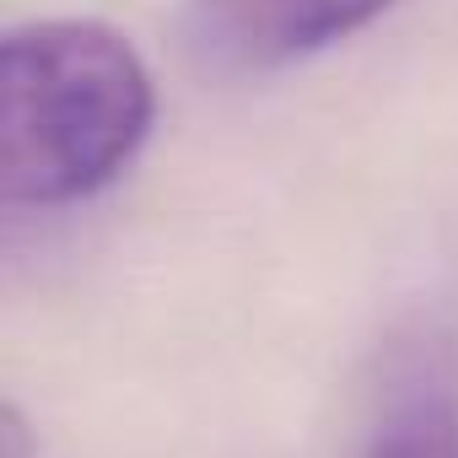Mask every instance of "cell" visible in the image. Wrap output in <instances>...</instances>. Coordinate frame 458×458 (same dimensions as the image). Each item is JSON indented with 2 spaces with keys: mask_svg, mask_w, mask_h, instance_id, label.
I'll list each match as a JSON object with an SVG mask.
<instances>
[{
  "mask_svg": "<svg viewBox=\"0 0 458 458\" xmlns=\"http://www.w3.org/2000/svg\"><path fill=\"white\" fill-rule=\"evenodd\" d=\"M157 87L108 22L0 33V210H55L114 183L146 146Z\"/></svg>",
  "mask_w": 458,
  "mask_h": 458,
  "instance_id": "cell-1",
  "label": "cell"
},
{
  "mask_svg": "<svg viewBox=\"0 0 458 458\" xmlns=\"http://www.w3.org/2000/svg\"><path fill=\"white\" fill-rule=\"evenodd\" d=\"M394 6L399 0H189L183 44L210 76H265L356 38Z\"/></svg>",
  "mask_w": 458,
  "mask_h": 458,
  "instance_id": "cell-2",
  "label": "cell"
},
{
  "mask_svg": "<svg viewBox=\"0 0 458 458\" xmlns=\"http://www.w3.org/2000/svg\"><path fill=\"white\" fill-rule=\"evenodd\" d=\"M367 458H458V399L415 394L372 437Z\"/></svg>",
  "mask_w": 458,
  "mask_h": 458,
  "instance_id": "cell-3",
  "label": "cell"
},
{
  "mask_svg": "<svg viewBox=\"0 0 458 458\" xmlns=\"http://www.w3.org/2000/svg\"><path fill=\"white\" fill-rule=\"evenodd\" d=\"M0 458H33V437H28V420L0 404Z\"/></svg>",
  "mask_w": 458,
  "mask_h": 458,
  "instance_id": "cell-4",
  "label": "cell"
}]
</instances>
